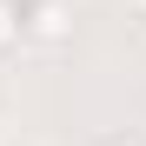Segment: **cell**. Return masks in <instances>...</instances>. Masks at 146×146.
Returning a JSON list of instances; mask_svg holds the SVG:
<instances>
[{
	"mask_svg": "<svg viewBox=\"0 0 146 146\" xmlns=\"http://www.w3.org/2000/svg\"><path fill=\"white\" fill-rule=\"evenodd\" d=\"M27 33H33V40H46V46H53V40H66V33H73L66 0H33V7H27Z\"/></svg>",
	"mask_w": 146,
	"mask_h": 146,
	"instance_id": "6da1fadb",
	"label": "cell"
},
{
	"mask_svg": "<svg viewBox=\"0 0 146 146\" xmlns=\"http://www.w3.org/2000/svg\"><path fill=\"white\" fill-rule=\"evenodd\" d=\"M27 33V13H20V0H0V53Z\"/></svg>",
	"mask_w": 146,
	"mask_h": 146,
	"instance_id": "7a4b0ae2",
	"label": "cell"
},
{
	"mask_svg": "<svg viewBox=\"0 0 146 146\" xmlns=\"http://www.w3.org/2000/svg\"><path fill=\"white\" fill-rule=\"evenodd\" d=\"M100 146H146V139H139V133H106Z\"/></svg>",
	"mask_w": 146,
	"mask_h": 146,
	"instance_id": "3957f363",
	"label": "cell"
},
{
	"mask_svg": "<svg viewBox=\"0 0 146 146\" xmlns=\"http://www.w3.org/2000/svg\"><path fill=\"white\" fill-rule=\"evenodd\" d=\"M126 7H133V20H146V0H126Z\"/></svg>",
	"mask_w": 146,
	"mask_h": 146,
	"instance_id": "277c9868",
	"label": "cell"
}]
</instances>
